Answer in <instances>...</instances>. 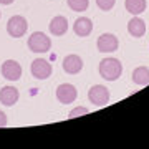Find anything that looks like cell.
Segmentation results:
<instances>
[{"label": "cell", "instance_id": "cell-1", "mask_svg": "<svg viewBox=\"0 0 149 149\" xmlns=\"http://www.w3.org/2000/svg\"><path fill=\"white\" fill-rule=\"evenodd\" d=\"M123 73V63L118 58H104L100 61V74L106 81H116Z\"/></svg>", "mask_w": 149, "mask_h": 149}, {"label": "cell", "instance_id": "cell-2", "mask_svg": "<svg viewBox=\"0 0 149 149\" xmlns=\"http://www.w3.org/2000/svg\"><path fill=\"white\" fill-rule=\"evenodd\" d=\"M28 48L33 53H47L52 48V40L42 32H35L28 38Z\"/></svg>", "mask_w": 149, "mask_h": 149}, {"label": "cell", "instance_id": "cell-3", "mask_svg": "<svg viewBox=\"0 0 149 149\" xmlns=\"http://www.w3.org/2000/svg\"><path fill=\"white\" fill-rule=\"evenodd\" d=\"M27 28H28V23L22 15H13V17L8 18V22H7V32H8V35L13 37V38L23 37V35L27 33Z\"/></svg>", "mask_w": 149, "mask_h": 149}, {"label": "cell", "instance_id": "cell-4", "mask_svg": "<svg viewBox=\"0 0 149 149\" xmlns=\"http://www.w3.org/2000/svg\"><path fill=\"white\" fill-rule=\"evenodd\" d=\"M88 98L96 106H104L109 101V90L103 85H95L88 90Z\"/></svg>", "mask_w": 149, "mask_h": 149}, {"label": "cell", "instance_id": "cell-5", "mask_svg": "<svg viewBox=\"0 0 149 149\" xmlns=\"http://www.w3.org/2000/svg\"><path fill=\"white\" fill-rule=\"evenodd\" d=\"M2 76L8 81H17L22 76V66L15 60H7L2 63Z\"/></svg>", "mask_w": 149, "mask_h": 149}, {"label": "cell", "instance_id": "cell-6", "mask_svg": "<svg viewBox=\"0 0 149 149\" xmlns=\"http://www.w3.org/2000/svg\"><path fill=\"white\" fill-rule=\"evenodd\" d=\"M96 47H98V52H101V53H111V52L118 50L119 42H118V38L113 33H103L101 37L98 38Z\"/></svg>", "mask_w": 149, "mask_h": 149}, {"label": "cell", "instance_id": "cell-7", "mask_svg": "<svg viewBox=\"0 0 149 149\" xmlns=\"http://www.w3.org/2000/svg\"><path fill=\"white\" fill-rule=\"evenodd\" d=\"M32 74L33 78L37 80H47L48 76L52 74V65L48 63L47 60L43 58H37L32 61Z\"/></svg>", "mask_w": 149, "mask_h": 149}, {"label": "cell", "instance_id": "cell-8", "mask_svg": "<svg viewBox=\"0 0 149 149\" xmlns=\"http://www.w3.org/2000/svg\"><path fill=\"white\" fill-rule=\"evenodd\" d=\"M76 96H78V91H76V88L73 85H70V83H63V85H60L56 88V100L60 103H63V104L73 103L76 100Z\"/></svg>", "mask_w": 149, "mask_h": 149}, {"label": "cell", "instance_id": "cell-9", "mask_svg": "<svg viewBox=\"0 0 149 149\" xmlns=\"http://www.w3.org/2000/svg\"><path fill=\"white\" fill-rule=\"evenodd\" d=\"M61 66H63V70L68 74H78L83 70V60L78 55H68V56L63 58Z\"/></svg>", "mask_w": 149, "mask_h": 149}, {"label": "cell", "instance_id": "cell-10", "mask_svg": "<svg viewBox=\"0 0 149 149\" xmlns=\"http://www.w3.org/2000/svg\"><path fill=\"white\" fill-rule=\"evenodd\" d=\"M20 98V93L15 86H3L0 90V103L5 106H13Z\"/></svg>", "mask_w": 149, "mask_h": 149}, {"label": "cell", "instance_id": "cell-11", "mask_svg": "<svg viewBox=\"0 0 149 149\" xmlns=\"http://www.w3.org/2000/svg\"><path fill=\"white\" fill-rule=\"evenodd\" d=\"M48 28H50L52 35L61 37V35H65V33L68 32V20H66L65 17H61V15L53 17L52 22H50V25H48Z\"/></svg>", "mask_w": 149, "mask_h": 149}, {"label": "cell", "instance_id": "cell-12", "mask_svg": "<svg viewBox=\"0 0 149 149\" xmlns=\"http://www.w3.org/2000/svg\"><path fill=\"white\" fill-rule=\"evenodd\" d=\"M73 30L78 37H88V35L93 32V22H91L88 17H80L78 20L74 22Z\"/></svg>", "mask_w": 149, "mask_h": 149}, {"label": "cell", "instance_id": "cell-13", "mask_svg": "<svg viewBox=\"0 0 149 149\" xmlns=\"http://www.w3.org/2000/svg\"><path fill=\"white\" fill-rule=\"evenodd\" d=\"M128 32H129L131 37L141 38L144 33H146V23H144V22L136 15L134 18H131V20L128 22Z\"/></svg>", "mask_w": 149, "mask_h": 149}, {"label": "cell", "instance_id": "cell-14", "mask_svg": "<svg viewBox=\"0 0 149 149\" xmlns=\"http://www.w3.org/2000/svg\"><path fill=\"white\" fill-rule=\"evenodd\" d=\"M131 78H133V83H136V85H139V86L149 85V70L146 68V66H138V68L133 71Z\"/></svg>", "mask_w": 149, "mask_h": 149}, {"label": "cell", "instance_id": "cell-15", "mask_svg": "<svg viewBox=\"0 0 149 149\" xmlns=\"http://www.w3.org/2000/svg\"><path fill=\"white\" fill-rule=\"evenodd\" d=\"M124 7H126V10H128L129 13H133V15L136 17V15H139V13H143V12L146 10L148 3H146V0H126V2H124Z\"/></svg>", "mask_w": 149, "mask_h": 149}, {"label": "cell", "instance_id": "cell-16", "mask_svg": "<svg viewBox=\"0 0 149 149\" xmlns=\"http://www.w3.org/2000/svg\"><path fill=\"white\" fill-rule=\"evenodd\" d=\"M90 5V0H68V7L73 12H85Z\"/></svg>", "mask_w": 149, "mask_h": 149}, {"label": "cell", "instance_id": "cell-17", "mask_svg": "<svg viewBox=\"0 0 149 149\" xmlns=\"http://www.w3.org/2000/svg\"><path fill=\"white\" fill-rule=\"evenodd\" d=\"M114 3H116V0H96V5L104 12L111 10L113 7H114Z\"/></svg>", "mask_w": 149, "mask_h": 149}, {"label": "cell", "instance_id": "cell-18", "mask_svg": "<svg viewBox=\"0 0 149 149\" xmlns=\"http://www.w3.org/2000/svg\"><path fill=\"white\" fill-rule=\"evenodd\" d=\"M85 114H88V108H83V106H78L74 108V109H71L68 114V118H80V116H85Z\"/></svg>", "mask_w": 149, "mask_h": 149}, {"label": "cell", "instance_id": "cell-19", "mask_svg": "<svg viewBox=\"0 0 149 149\" xmlns=\"http://www.w3.org/2000/svg\"><path fill=\"white\" fill-rule=\"evenodd\" d=\"M3 126H7V116L3 111H0V128H3Z\"/></svg>", "mask_w": 149, "mask_h": 149}, {"label": "cell", "instance_id": "cell-20", "mask_svg": "<svg viewBox=\"0 0 149 149\" xmlns=\"http://www.w3.org/2000/svg\"><path fill=\"white\" fill-rule=\"evenodd\" d=\"M15 0H0V3L2 5H10V3H13Z\"/></svg>", "mask_w": 149, "mask_h": 149}, {"label": "cell", "instance_id": "cell-21", "mask_svg": "<svg viewBox=\"0 0 149 149\" xmlns=\"http://www.w3.org/2000/svg\"><path fill=\"white\" fill-rule=\"evenodd\" d=\"M0 17H2V13H0Z\"/></svg>", "mask_w": 149, "mask_h": 149}]
</instances>
